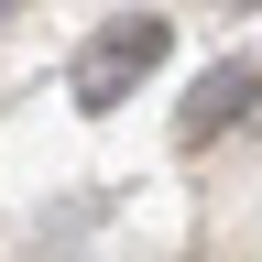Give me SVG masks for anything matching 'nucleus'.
<instances>
[{"instance_id": "nucleus-1", "label": "nucleus", "mask_w": 262, "mask_h": 262, "mask_svg": "<svg viewBox=\"0 0 262 262\" xmlns=\"http://www.w3.org/2000/svg\"><path fill=\"white\" fill-rule=\"evenodd\" d=\"M164 55H175V22H164V11H110V22L77 44L66 88H77V110H88V120H110V110H120V98L153 77Z\"/></svg>"}, {"instance_id": "nucleus-2", "label": "nucleus", "mask_w": 262, "mask_h": 262, "mask_svg": "<svg viewBox=\"0 0 262 262\" xmlns=\"http://www.w3.org/2000/svg\"><path fill=\"white\" fill-rule=\"evenodd\" d=\"M251 98H262V66H219V77H196V88H186V120H175V142H219V131L251 110Z\"/></svg>"}]
</instances>
